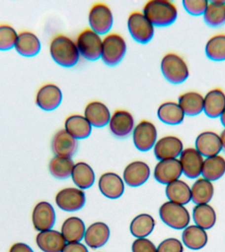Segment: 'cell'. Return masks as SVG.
<instances>
[{"mask_svg": "<svg viewBox=\"0 0 225 252\" xmlns=\"http://www.w3.org/2000/svg\"><path fill=\"white\" fill-rule=\"evenodd\" d=\"M86 226L80 218L70 217L63 222L61 233L67 243L79 242L84 237Z\"/></svg>", "mask_w": 225, "mask_h": 252, "instance_id": "cell-28", "label": "cell"}, {"mask_svg": "<svg viewBox=\"0 0 225 252\" xmlns=\"http://www.w3.org/2000/svg\"><path fill=\"white\" fill-rule=\"evenodd\" d=\"M184 244L189 249L198 250L204 248L208 242L206 230L192 224L184 229L182 234Z\"/></svg>", "mask_w": 225, "mask_h": 252, "instance_id": "cell-29", "label": "cell"}, {"mask_svg": "<svg viewBox=\"0 0 225 252\" xmlns=\"http://www.w3.org/2000/svg\"><path fill=\"white\" fill-rule=\"evenodd\" d=\"M220 120L221 124H222V125L224 126L225 129V110H224V112H223V114H221V116H220Z\"/></svg>", "mask_w": 225, "mask_h": 252, "instance_id": "cell-47", "label": "cell"}, {"mask_svg": "<svg viewBox=\"0 0 225 252\" xmlns=\"http://www.w3.org/2000/svg\"><path fill=\"white\" fill-rule=\"evenodd\" d=\"M63 93L54 84H45L38 90L35 96L36 104L44 111H53L60 106Z\"/></svg>", "mask_w": 225, "mask_h": 252, "instance_id": "cell-10", "label": "cell"}, {"mask_svg": "<svg viewBox=\"0 0 225 252\" xmlns=\"http://www.w3.org/2000/svg\"><path fill=\"white\" fill-rule=\"evenodd\" d=\"M127 27L132 38L142 44L149 43L155 33L154 26L140 11H134L130 14Z\"/></svg>", "mask_w": 225, "mask_h": 252, "instance_id": "cell-7", "label": "cell"}, {"mask_svg": "<svg viewBox=\"0 0 225 252\" xmlns=\"http://www.w3.org/2000/svg\"><path fill=\"white\" fill-rule=\"evenodd\" d=\"M142 13L154 27L173 25L178 17L177 6L168 0H151L144 5Z\"/></svg>", "mask_w": 225, "mask_h": 252, "instance_id": "cell-2", "label": "cell"}, {"mask_svg": "<svg viewBox=\"0 0 225 252\" xmlns=\"http://www.w3.org/2000/svg\"><path fill=\"white\" fill-rule=\"evenodd\" d=\"M221 145H222V151L225 153V129L221 132L220 135Z\"/></svg>", "mask_w": 225, "mask_h": 252, "instance_id": "cell-46", "label": "cell"}, {"mask_svg": "<svg viewBox=\"0 0 225 252\" xmlns=\"http://www.w3.org/2000/svg\"><path fill=\"white\" fill-rule=\"evenodd\" d=\"M36 243L43 252H61L66 245L61 232L53 229L39 232Z\"/></svg>", "mask_w": 225, "mask_h": 252, "instance_id": "cell-24", "label": "cell"}, {"mask_svg": "<svg viewBox=\"0 0 225 252\" xmlns=\"http://www.w3.org/2000/svg\"><path fill=\"white\" fill-rule=\"evenodd\" d=\"M71 177L73 182L81 190L90 188L95 182L94 170L90 165L83 161L75 164Z\"/></svg>", "mask_w": 225, "mask_h": 252, "instance_id": "cell-36", "label": "cell"}, {"mask_svg": "<svg viewBox=\"0 0 225 252\" xmlns=\"http://www.w3.org/2000/svg\"><path fill=\"white\" fill-rule=\"evenodd\" d=\"M61 252H88L86 246L80 242L67 243Z\"/></svg>", "mask_w": 225, "mask_h": 252, "instance_id": "cell-44", "label": "cell"}, {"mask_svg": "<svg viewBox=\"0 0 225 252\" xmlns=\"http://www.w3.org/2000/svg\"><path fill=\"white\" fill-rule=\"evenodd\" d=\"M41 48V41L33 32L22 31L18 33L14 47L18 54L25 57H35L40 52Z\"/></svg>", "mask_w": 225, "mask_h": 252, "instance_id": "cell-22", "label": "cell"}, {"mask_svg": "<svg viewBox=\"0 0 225 252\" xmlns=\"http://www.w3.org/2000/svg\"><path fill=\"white\" fill-rule=\"evenodd\" d=\"M165 193L170 202L176 204L185 206L191 200L190 187L185 181L180 179L167 185Z\"/></svg>", "mask_w": 225, "mask_h": 252, "instance_id": "cell-31", "label": "cell"}, {"mask_svg": "<svg viewBox=\"0 0 225 252\" xmlns=\"http://www.w3.org/2000/svg\"><path fill=\"white\" fill-rule=\"evenodd\" d=\"M49 49L53 61L65 68L75 66L80 59L76 42L67 35H55L49 43Z\"/></svg>", "mask_w": 225, "mask_h": 252, "instance_id": "cell-1", "label": "cell"}, {"mask_svg": "<svg viewBox=\"0 0 225 252\" xmlns=\"http://www.w3.org/2000/svg\"><path fill=\"white\" fill-rule=\"evenodd\" d=\"M205 52L210 60L225 61V34L213 35L207 41Z\"/></svg>", "mask_w": 225, "mask_h": 252, "instance_id": "cell-39", "label": "cell"}, {"mask_svg": "<svg viewBox=\"0 0 225 252\" xmlns=\"http://www.w3.org/2000/svg\"><path fill=\"white\" fill-rule=\"evenodd\" d=\"M183 150V141L173 135L161 137L157 140L153 147L154 155L159 161L177 159Z\"/></svg>", "mask_w": 225, "mask_h": 252, "instance_id": "cell-15", "label": "cell"}, {"mask_svg": "<svg viewBox=\"0 0 225 252\" xmlns=\"http://www.w3.org/2000/svg\"><path fill=\"white\" fill-rule=\"evenodd\" d=\"M51 149L55 156L71 158L78 149V141L65 129L59 130L53 136Z\"/></svg>", "mask_w": 225, "mask_h": 252, "instance_id": "cell-18", "label": "cell"}, {"mask_svg": "<svg viewBox=\"0 0 225 252\" xmlns=\"http://www.w3.org/2000/svg\"><path fill=\"white\" fill-rule=\"evenodd\" d=\"M55 201L57 206L65 212H76L84 207L86 196L81 189L71 187L59 190L55 196Z\"/></svg>", "mask_w": 225, "mask_h": 252, "instance_id": "cell-11", "label": "cell"}, {"mask_svg": "<svg viewBox=\"0 0 225 252\" xmlns=\"http://www.w3.org/2000/svg\"><path fill=\"white\" fill-rule=\"evenodd\" d=\"M178 103L185 116H195L203 112V96L196 92H188L179 96Z\"/></svg>", "mask_w": 225, "mask_h": 252, "instance_id": "cell-30", "label": "cell"}, {"mask_svg": "<svg viewBox=\"0 0 225 252\" xmlns=\"http://www.w3.org/2000/svg\"><path fill=\"white\" fill-rule=\"evenodd\" d=\"M192 217L195 225L205 230L213 228L217 221L216 212L209 204L195 205Z\"/></svg>", "mask_w": 225, "mask_h": 252, "instance_id": "cell-32", "label": "cell"}, {"mask_svg": "<svg viewBox=\"0 0 225 252\" xmlns=\"http://www.w3.org/2000/svg\"><path fill=\"white\" fill-rule=\"evenodd\" d=\"M98 187L104 196L112 200L120 198L124 191V181L115 173L108 172L101 175Z\"/></svg>", "mask_w": 225, "mask_h": 252, "instance_id": "cell-20", "label": "cell"}, {"mask_svg": "<svg viewBox=\"0 0 225 252\" xmlns=\"http://www.w3.org/2000/svg\"><path fill=\"white\" fill-rule=\"evenodd\" d=\"M102 41L100 35L88 28L79 33L75 42L79 53L83 58L94 61L101 58Z\"/></svg>", "mask_w": 225, "mask_h": 252, "instance_id": "cell-6", "label": "cell"}, {"mask_svg": "<svg viewBox=\"0 0 225 252\" xmlns=\"http://www.w3.org/2000/svg\"><path fill=\"white\" fill-rule=\"evenodd\" d=\"M155 221L151 215L142 214L135 217L130 225V230L138 238H146L151 233L155 227Z\"/></svg>", "mask_w": 225, "mask_h": 252, "instance_id": "cell-37", "label": "cell"}, {"mask_svg": "<svg viewBox=\"0 0 225 252\" xmlns=\"http://www.w3.org/2000/svg\"><path fill=\"white\" fill-rule=\"evenodd\" d=\"M132 252H157L155 244L146 238H137L132 246Z\"/></svg>", "mask_w": 225, "mask_h": 252, "instance_id": "cell-43", "label": "cell"}, {"mask_svg": "<svg viewBox=\"0 0 225 252\" xmlns=\"http://www.w3.org/2000/svg\"><path fill=\"white\" fill-rule=\"evenodd\" d=\"M9 252H35L31 247L23 242H17L10 248Z\"/></svg>", "mask_w": 225, "mask_h": 252, "instance_id": "cell-45", "label": "cell"}, {"mask_svg": "<svg viewBox=\"0 0 225 252\" xmlns=\"http://www.w3.org/2000/svg\"><path fill=\"white\" fill-rule=\"evenodd\" d=\"M74 161L71 158L55 156L49 163V170L51 175L58 179H66L72 175Z\"/></svg>", "mask_w": 225, "mask_h": 252, "instance_id": "cell-38", "label": "cell"}, {"mask_svg": "<svg viewBox=\"0 0 225 252\" xmlns=\"http://www.w3.org/2000/svg\"><path fill=\"white\" fill-rule=\"evenodd\" d=\"M56 215L52 205L46 201H41L34 207L32 212V222L37 231L52 229L55 223Z\"/></svg>", "mask_w": 225, "mask_h": 252, "instance_id": "cell-12", "label": "cell"}, {"mask_svg": "<svg viewBox=\"0 0 225 252\" xmlns=\"http://www.w3.org/2000/svg\"><path fill=\"white\" fill-rule=\"evenodd\" d=\"M225 173V158L221 155L205 158L201 175L211 182L220 179Z\"/></svg>", "mask_w": 225, "mask_h": 252, "instance_id": "cell-34", "label": "cell"}, {"mask_svg": "<svg viewBox=\"0 0 225 252\" xmlns=\"http://www.w3.org/2000/svg\"><path fill=\"white\" fill-rule=\"evenodd\" d=\"M157 128L148 120H142L135 126L132 132L134 145L140 151L147 152L151 150L157 142Z\"/></svg>", "mask_w": 225, "mask_h": 252, "instance_id": "cell-9", "label": "cell"}, {"mask_svg": "<svg viewBox=\"0 0 225 252\" xmlns=\"http://www.w3.org/2000/svg\"><path fill=\"white\" fill-rule=\"evenodd\" d=\"M183 173L188 178L197 179L201 175L204 157L195 148L184 149L179 157Z\"/></svg>", "mask_w": 225, "mask_h": 252, "instance_id": "cell-13", "label": "cell"}, {"mask_svg": "<svg viewBox=\"0 0 225 252\" xmlns=\"http://www.w3.org/2000/svg\"><path fill=\"white\" fill-rule=\"evenodd\" d=\"M84 116L91 126L100 128L108 125L112 114L104 102L93 100L87 104L84 108Z\"/></svg>", "mask_w": 225, "mask_h": 252, "instance_id": "cell-19", "label": "cell"}, {"mask_svg": "<svg viewBox=\"0 0 225 252\" xmlns=\"http://www.w3.org/2000/svg\"><path fill=\"white\" fill-rule=\"evenodd\" d=\"M159 213L162 221L174 229H185L190 222V214L183 205L169 201L161 205Z\"/></svg>", "mask_w": 225, "mask_h": 252, "instance_id": "cell-5", "label": "cell"}, {"mask_svg": "<svg viewBox=\"0 0 225 252\" xmlns=\"http://www.w3.org/2000/svg\"><path fill=\"white\" fill-rule=\"evenodd\" d=\"M209 1L207 0H184L183 5L185 11L192 16L203 15Z\"/></svg>", "mask_w": 225, "mask_h": 252, "instance_id": "cell-41", "label": "cell"}, {"mask_svg": "<svg viewBox=\"0 0 225 252\" xmlns=\"http://www.w3.org/2000/svg\"><path fill=\"white\" fill-rule=\"evenodd\" d=\"M113 21V14L106 4L95 3L89 11L90 29L99 35L107 34L112 30Z\"/></svg>", "mask_w": 225, "mask_h": 252, "instance_id": "cell-8", "label": "cell"}, {"mask_svg": "<svg viewBox=\"0 0 225 252\" xmlns=\"http://www.w3.org/2000/svg\"><path fill=\"white\" fill-rule=\"evenodd\" d=\"M18 33L12 26L7 24L0 25V51L11 50L15 47Z\"/></svg>", "mask_w": 225, "mask_h": 252, "instance_id": "cell-40", "label": "cell"}, {"mask_svg": "<svg viewBox=\"0 0 225 252\" xmlns=\"http://www.w3.org/2000/svg\"><path fill=\"white\" fill-rule=\"evenodd\" d=\"M150 176L149 165L144 161H132L126 165L123 171L124 182L128 186L137 187L144 185Z\"/></svg>", "mask_w": 225, "mask_h": 252, "instance_id": "cell-21", "label": "cell"}, {"mask_svg": "<svg viewBox=\"0 0 225 252\" xmlns=\"http://www.w3.org/2000/svg\"><path fill=\"white\" fill-rule=\"evenodd\" d=\"M127 51L124 37L116 33L107 34L102 41L101 59L108 66H114L121 62Z\"/></svg>", "mask_w": 225, "mask_h": 252, "instance_id": "cell-4", "label": "cell"}, {"mask_svg": "<svg viewBox=\"0 0 225 252\" xmlns=\"http://www.w3.org/2000/svg\"><path fill=\"white\" fill-rule=\"evenodd\" d=\"M214 186L212 182L200 177L191 187V201L195 205L209 204L214 195Z\"/></svg>", "mask_w": 225, "mask_h": 252, "instance_id": "cell-33", "label": "cell"}, {"mask_svg": "<svg viewBox=\"0 0 225 252\" xmlns=\"http://www.w3.org/2000/svg\"><path fill=\"white\" fill-rule=\"evenodd\" d=\"M225 110V93L221 89H213L203 96V112L207 117L220 118Z\"/></svg>", "mask_w": 225, "mask_h": 252, "instance_id": "cell-23", "label": "cell"}, {"mask_svg": "<svg viewBox=\"0 0 225 252\" xmlns=\"http://www.w3.org/2000/svg\"><path fill=\"white\" fill-rule=\"evenodd\" d=\"M182 174L181 163L177 158L160 160L155 165L153 172L157 182L167 185L179 179Z\"/></svg>", "mask_w": 225, "mask_h": 252, "instance_id": "cell-16", "label": "cell"}, {"mask_svg": "<svg viewBox=\"0 0 225 252\" xmlns=\"http://www.w3.org/2000/svg\"><path fill=\"white\" fill-rule=\"evenodd\" d=\"M161 70L164 78L178 85L185 82L189 76V67L183 57L174 53H169L161 59Z\"/></svg>", "mask_w": 225, "mask_h": 252, "instance_id": "cell-3", "label": "cell"}, {"mask_svg": "<svg viewBox=\"0 0 225 252\" xmlns=\"http://www.w3.org/2000/svg\"><path fill=\"white\" fill-rule=\"evenodd\" d=\"M157 114L160 121L171 126L183 123L186 116L179 103L174 101L164 102L160 104Z\"/></svg>", "mask_w": 225, "mask_h": 252, "instance_id": "cell-27", "label": "cell"}, {"mask_svg": "<svg viewBox=\"0 0 225 252\" xmlns=\"http://www.w3.org/2000/svg\"><path fill=\"white\" fill-rule=\"evenodd\" d=\"M109 127L114 137L123 139L133 132L135 122L132 114L126 110H116L112 114Z\"/></svg>", "mask_w": 225, "mask_h": 252, "instance_id": "cell-14", "label": "cell"}, {"mask_svg": "<svg viewBox=\"0 0 225 252\" xmlns=\"http://www.w3.org/2000/svg\"><path fill=\"white\" fill-rule=\"evenodd\" d=\"M205 23L209 27L216 28L225 24V0L209 1L203 15Z\"/></svg>", "mask_w": 225, "mask_h": 252, "instance_id": "cell-35", "label": "cell"}, {"mask_svg": "<svg viewBox=\"0 0 225 252\" xmlns=\"http://www.w3.org/2000/svg\"><path fill=\"white\" fill-rule=\"evenodd\" d=\"M157 252H183L182 242L175 238H169L163 240L157 248Z\"/></svg>", "mask_w": 225, "mask_h": 252, "instance_id": "cell-42", "label": "cell"}, {"mask_svg": "<svg viewBox=\"0 0 225 252\" xmlns=\"http://www.w3.org/2000/svg\"><path fill=\"white\" fill-rule=\"evenodd\" d=\"M195 149L205 158L219 155L222 151L220 135L211 131L199 133L195 139Z\"/></svg>", "mask_w": 225, "mask_h": 252, "instance_id": "cell-17", "label": "cell"}, {"mask_svg": "<svg viewBox=\"0 0 225 252\" xmlns=\"http://www.w3.org/2000/svg\"><path fill=\"white\" fill-rule=\"evenodd\" d=\"M65 129L75 139H84L92 133V126L84 116L73 114L65 120Z\"/></svg>", "mask_w": 225, "mask_h": 252, "instance_id": "cell-26", "label": "cell"}, {"mask_svg": "<svg viewBox=\"0 0 225 252\" xmlns=\"http://www.w3.org/2000/svg\"><path fill=\"white\" fill-rule=\"evenodd\" d=\"M110 230L108 224L103 222H96L87 228L84 234L85 242L92 249L102 247L108 242Z\"/></svg>", "mask_w": 225, "mask_h": 252, "instance_id": "cell-25", "label": "cell"}]
</instances>
